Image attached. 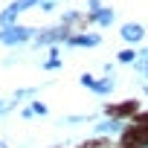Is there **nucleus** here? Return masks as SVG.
<instances>
[{
    "instance_id": "obj_1",
    "label": "nucleus",
    "mask_w": 148,
    "mask_h": 148,
    "mask_svg": "<svg viewBox=\"0 0 148 148\" xmlns=\"http://www.w3.org/2000/svg\"><path fill=\"white\" fill-rule=\"evenodd\" d=\"M73 32H76V29H70V26H61V23H55V26H47V29H38V35H35L32 47H35V49L64 47V44L70 41V35H73Z\"/></svg>"
},
{
    "instance_id": "obj_2",
    "label": "nucleus",
    "mask_w": 148,
    "mask_h": 148,
    "mask_svg": "<svg viewBox=\"0 0 148 148\" xmlns=\"http://www.w3.org/2000/svg\"><path fill=\"white\" fill-rule=\"evenodd\" d=\"M35 35H38V29L18 23V26H9V29H0V44H3L6 49H21V47L32 44Z\"/></svg>"
},
{
    "instance_id": "obj_3",
    "label": "nucleus",
    "mask_w": 148,
    "mask_h": 148,
    "mask_svg": "<svg viewBox=\"0 0 148 148\" xmlns=\"http://www.w3.org/2000/svg\"><path fill=\"white\" fill-rule=\"evenodd\" d=\"M47 0H12V3L0 12V29H9V26H18V15L26 12V9H35V6H44Z\"/></svg>"
},
{
    "instance_id": "obj_4",
    "label": "nucleus",
    "mask_w": 148,
    "mask_h": 148,
    "mask_svg": "<svg viewBox=\"0 0 148 148\" xmlns=\"http://www.w3.org/2000/svg\"><path fill=\"white\" fill-rule=\"evenodd\" d=\"M79 82H82V87H87L93 96H110L113 90H116V79L113 76H93V73H82L79 76Z\"/></svg>"
},
{
    "instance_id": "obj_5",
    "label": "nucleus",
    "mask_w": 148,
    "mask_h": 148,
    "mask_svg": "<svg viewBox=\"0 0 148 148\" xmlns=\"http://www.w3.org/2000/svg\"><path fill=\"white\" fill-rule=\"evenodd\" d=\"M128 125H125V119H116V116H99L96 122H93V134L96 136H116V134H122Z\"/></svg>"
},
{
    "instance_id": "obj_6",
    "label": "nucleus",
    "mask_w": 148,
    "mask_h": 148,
    "mask_svg": "<svg viewBox=\"0 0 148 148\" xmlns=\"http://www.w3.org/2000/svg\"><path fill=\"white\" fill-rule=\"evenodd\" d=\"M64 47H70V49H96V47H102V35L99 32H73Z\"/></svg>"
},
{
    "instance_id": "obj_7",
    "label": "nucleus",
    "mask_w": 148,
    "mask_h": 148,
    "mask_svg": "<svg viewBox=\"0 0 148 148\" xmlns=\"http://www.w3.org/2000/svg\"><path fill=\"white\" fill-rule=\"evenodd\" d=\"M119 38H122L128 47H139V44L145 41V26L136 23V21H128V23L119 26Z\"/></svg>"
},
{
    "instance_id": "obj_8",
    "label": "nucleus",
    "mask_w": 148,
    "mask_h": 148,
    "mask_svg": "<svg viewBox=\"0 0 148 148\" xmlns=\"http://www.w3.org/2000/svg\"><path fill=\"white\" fill-rule=\"evenodd\" d=\"M87 23H93V26H102V29H108V26H113V23H116V12H113L110 6H102L99 12L87 15Z\"/></svg>"
},
{
    "instance_id": "obj_9",
    "label": "nucleus",
    "mask_w": 148,
    "mask_h": 148,
    "mask_svg": "<svg viewBox=\"0 0 148 148\" xmlns=\"http://www.w3.org/2000/svg\"><path fill=\"white\" fill-rule=\"evenodd\" d=\"M47 113H49V108H47V102H41V99H32L29 105L21 108V119H44Z\"/></svg>"
},
{
    "instance_id": "obj_10",
    "label": "nucleus",
    "mask_w": 148,
    "mask_h": 148,
    "mask_svg": "<svg viewBox=\"0 0 148 148\" xmlns=\"http://www.w3.org/2000/svg\"><path fill=\"white\" fill-rule=\"evenodd\" d=\"M61 67H64L61 47H49V49H47V58L41 61V70H47V73H55V70H61Z\"/></svg>"
},
{
    "instance_id": "obj_11",
    "label": "nucleus",
    "mask_w": 148,
    "mask_h": 148,
    "mask_svg": "<svg viewBox=\"0 0 148 148\" xmlns=\"http://www.w3.org/2000/svg\"><path fill=\"white\" fill-rule=\"evenodd\" d=\"M128 148H148V128H134L131 125V142H128Z\"/></svg>"
},
{
    "instance_id": "obj_12",
    "label": "nucleus",
    "mask_w": 148,
    "mask_h": 148,
    "mask_svg": "<svg viewBox=\"0 0 148 148\" xmlns=\"http://www.w3.org/2000/svg\"><path fill=\"white\" fill-rule=\"evenodd\" d=\"M32 99H38V87H18L12 93V102L15 105H29Z\"/></svg>"
},
{
    "instance_id": "obj_13",
    "label": "nucleus",
    "mask_w": 148,
    "mask_h": 148,
    "mask_svg": "<svg viewBox=\"0 0 148 148\" xmlns=\"http://www.w3.org/2000/svg\"><path fill=\"white\" fill-rule=\"evenodd\" d=\"M99 116L96 113H79V116H61V125H67V128H73V125H90V122H96Z\"/></svg>"
},
{
    "instance_id": "obj_14",
    "label": "nucleus",
    "mask_w": 148,
    "mask_h": 148,
    "mask_svg": "<svg viewBox=\"0 0 148 148\" xmlns=\"http://www.w3.org/2000/svg\"><path fill=\"white\" fill-rule=\"evenodd\" d=\"M84 18H87V15H82V12H73V9H70V12H61L58 23H61V26H70V29H76V26H79Z\"/></svg>"
},
{
    "instance_id": "obj_15",
    "label": "nucleus",
    "mask_w": 148,
    "mask_h": 148,
    "mask_svg": "<svg viewBox=\"0 0 148 148\" xmlns=\"http://www.w3.org/2000/svg\"><path fill=\"white\" fill-rule=\"evenodd\" d=\"M136 58H139V49H136V47H125V49H119V55H116L119 64H131V67H134Z\"/></svg>"
},
{
    "instance_id": "obj_16",
    "label": "nucleus",
    "mask_w": 148,
    "mask_h": 148,
    "mask_svg": "<svg viewBox=\"0 0 148 148\" xmlns=\"http://www.w3.org/2000/svg\"><path fill=\"white\" fill-rule=\"evenodd\" d=\"M12 108H15V102H12V99H0V119H3Z\"/></svg>"
},
{
    "instance_id": "obj_17",
    "label": "nucleus",
    "mask_w": 148,
    "mask_h": 148,
    "mask_svg": "<svg viewBox=\"0 0 148 148\" xmlns=\"http://www.w3.org/2000/svg\"><path fill=\"white\" fill-rule=\"evenodd\" d=\"M105 3H102V0H87V15H93V12H99Z\"/></svg>"
},
{
    "instance_id": "obj_18",
    "label": "nucleus",
    "mask_w": 148,
    "mask_h": 148,
    "mask_svg": "<svg viewBox=\"0 0 148 148\" xmlns=\"http://www.w3.org/2000/svg\"><path fill=\"white\" fill-rule=\"evenodd\" d=\"M113 73H116V64H105L102 67V76H113Z\"/></svg>"
},
{
    "instance_id": "obj_19",
    "label": "nucleus",
    "mask_w": 148,
    "mask_h": 148,
    "mask_svg": "<svg viewBox=\"0 0 148 148\" xmlns=\"http://www.w3.org/2000/svg\"><path fill=\"white\" fill-rule=\"evenodd\" d=\"M0 148H9V145H6V142H3V139H0Z\"/></svg>"
},
{
    "instance_id": "obj_20",
    "label": "nucleus",
    "mask_w": 148,
    "mask_h": 148,
    "mask_svg": "<svg viewBox=\"0 0 148 148\" xmlns=\"http://www.w3.org/2000/svg\"><path fill=\"white\" fill-rule=\"evenodd\" d=\"M142 79H145V82H148V73H145V76H142Z\"/></svg>"
},
{
    "instance_id": "obj_21",
    "label": "nucleus",
    "mask_w": 148,
    "mask_h": 148,
    "mask_svg": "<svg viewBox=\"0 0 148 148\" xmlns=\"http://www.w3.org/2000/svg\"><path fill=\"white\" fill-rule=\"evenodd\" d=\"M87 148H99V145H87Z\"/></svg>"
}]
</instances>
